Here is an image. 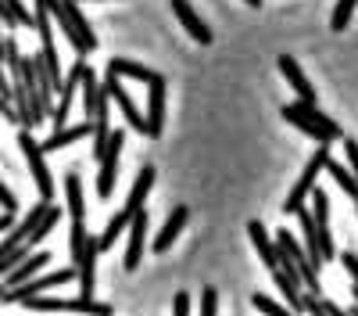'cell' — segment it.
<instances>
[{"instance_id": "cell-18", "label": "cell", "mask_w": 358, "mask_h": 316, "mask_svg": "<svg viewBox=\"0 0 358 316\" xmlns=\"http://www.w3.org/2000/svg\"><path fill=\"white\" fill-rule=\"evenodd\" d=\"M273 280H276V287H280V295H283V302L294 309V312H305V298L308 295H301V280L297 277H290L287 270H273Z\"/></svg>"}, {"instance_id": "cell-6", "label": "cell", "mask_w": 358, "mask_h": 316, "mask_svg": "<svg viewBox=\"0 0 358 316\" xmlns=\"http://www.w3.org/2000/svg\"><path fill=\"white\" fill-rule=\"evenodd\" d=\"M72 277H79V270H76V266H65V270H54V273L33 277V280H25V284H18V287H8L4 302H25V298H36V295L50 291V287H62V284H69Z\"/></svg>"}, {"instance_id": "cell-4", "label": "cell", "mask_w": 358, "mask_h": 316, "mask_svg": "<svg viewBox=\"0 0 358 316\" xmlns=\"http://www.w3.org/2000/svg\"><path fill=\"white\" fill-rule=\"evenodd\" d=\"M18 144H22V155H25V162H29V172H33V184H36V191H40V198L43 201H50L54 198V177H50V169H47V151L36 144V137L29 133V130H22L18 133Z\"/></svg>"}, {"instance_id": "cell-39", "label": "cell", "mask_w": 358, "mask_h": 316, "mask_svg": "<svg viewBox=\"0 0 358 316\" xmlns=\"http://www.w3.org/2000/svg\"><path fill=\"white\" fill-rule=\"evenodd\" d=\"M355 209H358V201H355Z\"/></svg>"}, {"instance_id": "cell-19", "label": "cell", "mask_w": 358, "mask_h": 316, "mask_svg": "<svg viewBox=\"0 0 358 316\" xmlns=\"http://www.w3.org/2000/svg\"><path fill=\"white\" fill-rule=\"evenodd\" d=\"M94 133V123H79V126H62V130H54L40 148L43 151H62V148H69V144H76V140H83V137H90Z\"/></svg>"}, {"instance_id": "cell-32", "label": "cell", "mask_w": 358, "mask_h": 316, "mask_svg": "<svg viewBox=\"0 0 358 316\" xmlns=\"http://www.w3.org/2000/svg\"><path fill=\"white\" fill-rule=\"evenodd\" d=\"M0 115H4L8 123H18V108L11 104V97H0Z\"/></svg>"}, {"instance_id": "cell-17", "label": "cell", "mask_w": 358, "mask_h": 316, "mask_svg": "<svg viewBox=\"0 0 358 316\" xmlns=\"http://www.w3.org/2000/svg\"><path fill=\"white\" fill-rule=\"evenodd\" d=\"M50 259H54L50 252H33V255L22 259V263L8 273V280H4V284H8V287H18V284H25V280H33V277H36V273L50 263Z\"/></svg>"}, {"instance_id": "cell-35", "label": "cell", "mask_w": 358, "mask_h": 316, "mask_svg": "<svg viewBox=\"0 0 358 316\" xmlns=\"http://www.w3.org/2000/svg\"><path fill=\"white\" fill-rule=\"evenodd\" d=\"M11 226H15V212H0V234H8Z\"/></svg>"}, {"instance_id": "cell-15", "label": "cell", "mask_w": 358, "mask_h": 316, "mask_svg": "<svg viewBox=\"0 0 358 316\" xmlns=\"http://www.w3.org/2000/svg\"><path fill=\"white\" fill-rule=\"evenodd\" d=\"M187 219H190V209L187 205H176L172 212H169V219H165V226L158 230V238H155V252L158 255H165L172 245H176V238H179V230L187 226Z\"/></svg>"}, {"instance_id": "cell-30", "label": "cell", "mask_w": 358, "mask_h": 316, "mask_svg": "<svg viewBox=\"0 0 358 316\" xmlns=\"http://www.w3.org/2000/svg\"><path fill=\"white\" fill-rule=\"evenodd\" d=\"M0 22H4L8 29H15V25H22V22H18V15H15V8L8 4V0H0Z\"/></svg>"}, {"instance_id": "cell-27", "label": "cell", "mask_w": 358, "mask_h": 316, "mask_svg": "<svg viewBox=\"0 0 358 316\" xmlns=\"http://www.w3.org/2000/svg\"><path fill=\"white\" fill-rule=\"evenodd\" d=\"M0 209H4V212H15L18 209V198H15V191L4 180H0Z\"/></svg>"}, {"instance_id": "cell-37", "label": "cell", "mask_w": 358, "mask_h": 316, "mask_svg": "<svg viewBox=\"0 0 358 316\" xmlns=\"http://www.w3.org/2000/svg\"><path fill=\"white\" fill-rule=\"evenodd\" d=\"M244 4H251V8H262V0H244Z\"/></svg>"}, {"instance_id": "cell-26", "label": "cell", "mask_w": 358, "mask_h": 316, "mask_svg": "<svg viewBox=\"0 0 358 316\" xmlns=\"http://www.w3.org/2000/svg\"><path fill=\"white\" fill-rule=\"evenodd\" d=\"M201 316H219V291L215 287H204L201 291Z\"/></svg>"}, {"instance_id": "cell-25", "label": "cell", "mask_w": 358, "mask_h": 316, "mask_svg": "<svg viewBox=\"0 0 358 316\" xmlns=\"http://www.w3.org/2000/svg\"><path fill=\"white\" fill-rule=\"evenodd\" d=\"M86 245H90V234H86V223H72V238H69V248H72V266H76L79 259H83Z\"/></svg>"}, {"instance_id": "cell-22", "label": "cell", "mask_w": 358, "mask_h": 316, "mask_svg": "<svg viewBox=\"0 0 358 316\" xmlns=\"http://www.w3.org/2000/svg\"><path fill=\"white\" fill-rule=\"evenodd\" d=\"M326 172H330V177L337 180V187H341V191H344L351 201H358V180H355V172H351L348 165H341V162H334V158H330Z\"/></svg>"}, {"instance_id": "cell-23", "label": "cell", "mask_w": 358, "mask_h": 316, "mask_svg": "<svg viewBox=\"0 0 358 316\" xmlns=\"http://www.w3.org/2000/svg\"><path fill=\"white\" fill-rule=\"evenodd\" d=\"M57 223H62V209H54V205H50V209H47V216L40 219V226L33 230V234H29V241H25V248H29V252H33V248H36V245H40V241H43V238L50 234V230H54Z\"/></svg>"}, {"instance_id": "cell-8", "label": "cell", "mask_w": 358, "mask_h": 316, "mask_svg": "<svg viewBox=\"0 0 358 316\" xmlns=\"http://www.w3.org/2000/svg\"><path fill=\"white\" fill-rule=\"evenodd\" d=\"M104 90H108V97L118 104V111H122V119L129 123V130H136V133H143V137H147V115H140V108H136V101L129 97V90L122 86V79L108 72V79H104Z\"/></svg>"}, {"instance_id": "cell-13", "label": "cell", "mask_w": 358, "mask_h": 316, "mask_svg": "<svg viewBox=\"0 0 358 316\" xmlns=\"http://www.w3.org/2000/svg\"><path fill=\"white\" fill-rule=\"evenodd\" d=\"M248 238H251V245H255L258 259L265 263V270H280V248H276V241H273V238H268L265 223L251 219V223H248Z\"/></svg>"}, {"instance_id": "cell-14", "label": "cell", "mask_w": 358, "mask_h": 316, "mask_svg": "<svg viewBox=\"0 0 358 316\" xmlns=\"http://www.w3.org/2000/svg\"><path fill=\"white\" fill-rule=\"evenodd\" d=\"M172 11H176V18L183 22V29H187V33H190L197 43H204V47L212 43V29H208L204 18L190 8V0H172Z\"/></svg>"}, {"instance_id": "cell-2", "label": "cell", "mask_w": 358, "mask_h": 316, "mask_svg": "<svg viewBox=\"0 0 358 316\" xmlns=\"http://www.w3.org/2000/svg\"><path fill=\"white\" fill-rule=\"evenodd\" d=\"M283 119H287L290 126H297L301 133H308L312 140H319V144H334V140L344 137L341 126L330 119V115H322L315 104H305V101H290V104H283Z\"/></svg>"}, {"instance_id": "cell-10", "label": "cell", "mask_w": 358, "mask_h": 316, "mask_svg": "<svg viewBox=\"0 0 358 316\" xmlns=\"http://www.w3.org/2000/svg\"><path fill=\"white\" fill-rule=\"evenodd\" d=\"M165 130V76L147 83V137H162Z\"/></svg>"}, {"instance_id": "cell-12", "label": "cell", "mask_w": 358, "mask_h": 316, "mask_svg": "<svg viewBox=\"0 0 358 316\" xmlns=\"http://www.w3.org/2000/svg\"><path fill=\"white\" fill-rule=\"evenodd\" d=\"M276 62H280V72H283V79H287V83L294 86L297 101H305V104H315V86L308 83V76L301 72V65H297L290 54H280Z\"/></svg>"}, {"instance_id": "cell-28", "label": "cell", "mask_w": 358, "mask_h": 316, "mask_svg": "<svg viewBox=\"0 0 358 316\" xmlns=\"http://www.w3.org/2000/svg\"><path fill=\"white\" fill-rule=\"evenodd\" d=\"M341 263H344V270H348V277H351V284L358 287V255H355V252L348 248V252L341 255Z\"/></svg>"}, {"instance_id": "cell-7", "label": "cell", "mask_w": 358, "mask_h": 316, "mask_svg": "<svg viewBox=\"0 0 358 316\" xmlns=\"http://www.w3.org/2000/svg\"><path fill=\"white\" fill-rule=\"evenodd\" d=\"M122 148H126V133H122V130H111L108 151H104V158H101V172H97V194H101V198H111V191H115V180H118V158H122Z\"/></svg>"}, {"instance_id": "cell-11", "label": "cell", "mask_w": 358, "mask_h": 316, "mask_svg": "<svg viewBox=\"0 0 358 316\" xmlns=\"http://www.w3.org/2000/svg\"><path fill=\"white\" fill-rule=\"evenodd\" d=\"M147 226H151V216H147V209H140L129 223V245H126V259L122 266L126 270H136L140 259H143V245H147Z\"/></svg>"}, {"instance_id": "cell-33", "label": "cell", "mask_w": 358, "mask_h": 316, "mask_svg": "<svg viewBox=\"0 0 358 316\" xmlns=\"http://www.w3.org/2000/svg\"><path fill=\"white\" fill-rule=\"evenodd\" d=\"M8 4L15 8V15H18V22H22V25H33V15L25 11V4H22V0H8Z\"/></svg>"}, {"instance_id": "cell-21", "label": "cell", "mask_w": 358, "mask_h": 316, "mask_svg": "<svg viewBox=\"0 0 358 316\" xmlns=\"http://www.w3.org/2000/svg\"><path fill=\"white\" fill-rule=\"evenodd\" d=\"M65 201H69V216H72V223H83V219H86V201H83V180H79V172H76V169L65 177Z\"/></svg>"}, {"instance_id": "cell-36", "label": "cell", "mask_w": 358, "mask_h": 316, "mask_svg": "<svg viewBox=\"0 0 358 316\" xmlns=\"http://www.w3.org/2000/svg\"><path fill=\"white\" fill-rule=\"evenodd\" d=\"M11 94H15V86L8 83V76H4V72H0V97H11Z\"/></svg>"}, {"instance_id": "cell-9", "label": "cell", "mask_w": 358, "mask_h": 316, "mask_svg": "<svg viewBox=\"0 0 358 316\" xmlns=\"http://www.w3.org/2000/svg\"><path fill=\"white\" fill-rule=\"evenodd\" d=\"M90 72V65H86V57H79V62L72 65V72L65 76V83H62V101H57V108H54V130H62L65 126V119H69V108H72V97H76V90L83 86V76Z\"/></svg>"}, {"instance_id": "cell-5", "label": "cell", "mask_w": 358, "mask_h": 316, "mask_svg": "<svg viewBox=\"0 0 358 316\" xmlns=\"http://www.w3.org/2000/svg\"><path fill=\"white\" fill-rule=\"evenodd\" d=\"M25 305H29V309H36V312H83V316H111V305H108V302H94V298H86V295H79V298H43V295H36V298H25Z\"/></svg>"}, {"instance_id": "cell-16", "label": "cell", "mask_w": 358, "mask_h": 316, "mask_svg": "<svg viewBox=\"0 0 358 316\" xmlns=\"http://www.w3.org/2000/svg\"><path fill=\"white\" fill-rule=\"evenodd\" d=\"M155 165H140V172H136V184H133V191H129V198H126V205H122V212H129V216H136L140 209H147L143 201H147V194H151V187H155Z\"/></svg>"}, {"instance_id": "cell-3", "label": "cell", "mask_w": 358, "mask_h": 316, "mask_svg": "<svg viewBox=\"0 0 358 316\" xmlns=\"http://www.w3.org/2000/svg\"><path fill=\"white\" fill-rule=\"evenodd\" d=\"M330 165V144H322V148L308 158V165L301 169V177H297V184H294V191H290V198L283 201V212L287 216H297L305 209V201L312 198V191H315V180H319V172Z\"/></svg>"}, {"instance_id": "cell-31", "label": "cell", "mask_w": 358, "mask_h": 316, "mask_svg": "<svg viewBox=\"0 0 358 316\" xmlns=\"http://www.w3.org/2000/svg\"><path fill=\"white\" fill-rule=\"evenodd\" d=\"M344 151H348V165H351L355 180H358V140H344Z\"/></svg>"}, {"instance_id": "cell-1", "label": "cell", "mask_w": 358, "mask_h": 316, "mask_svg": "<svg viewBox=\"0 0 358 316\" xmlns=\"http://www.w3.org/2000/svg\"><path fill=\"white\" fill-rule=\"evenodd\" d=\"M276 248H280V270L301 280L308 295H319V263H312V255L294 241L290 230H276Z\"/></svg>"}, {"instance_id": "cell-34", "label": "cell", "mask_w": 358, "mask_h": 316, "mask_svg": "<svg viewBox=\"0 0 358 316\" xmlns=\"http://www.w3.org/2000/svg\"><path fill=\"white\" fill-rule=\"evenodd\" d=\"M322 309H326V316H351L348 309H341L337 302H330V298H322Z\"/></svg>"}, {"instance_id": "cell-38", "label": "cell", "mask_w": 358, "mask_h": 316, "mask_svg": "<svg viewBox=\"0 0 358 316\" xmlns=\"http://www.w3.org/2000/svg\"><path fill=\"white\" fill-rule=\"evenodd\" d=\"M8 295V284H0V298H4Z\"/></svg>"}, {"instance_id": "cell-24", "label": "cell", "mask_w": 358, "mask_h": 316, "mask_svg": "<svg viewBox=\"0 0 358 316\" xmlns=\"http://www.w3.org/2000/svg\"><path fill=\"white\" fill-rule=\"evenodd\" d=\"M251 302H255V309H258L262 316H294L287 305H280L276 298H268L265 291H255V295H251Z\"/></svg>"}, {"instance_id": "cell-20", "label": "cell", "mask_w": 358, "mask_h": 316, "mask_svg": "<svg viewBox=\"0 0 358 316\" xmlns=\"http://www.w3.org/2000/svg\"><path fill=\"white\" fill-rule=\"evenodd\" d=\"M108 72L118 76V79H136V83H155V79H158V72H151V69H143V65L129 62V57H111V62H108Z\"/></svg>"}, {"instance_id": "cell-29", "label": "cell", "mask_w": 358, "mask_h": 316, "mask_svg": "<svg viewBox=\"0 0 358 316\" xmlns=\"http://www.w3.org/2000/svg\"><path fill=\"white\" fill-rule=\"evenodd\" d=\"M172 316H190V295L187 291H179L172 298Z\"/></svg>"}]
</instances>
